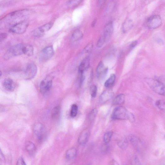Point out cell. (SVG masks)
I'll use <instances>...</instances> for the list:
<instances>
[{
  "label": "cell",
  "instance_id": "obj_1",
  "mask_svg": "<svg viewBox=\"0 0 165 165\" xmlns=\"http://www.w3.org/2000/svg\"><path fill=\"white\" fill-rule=\"evenodd\" d=\"M31 13L29 9L16 11L11 13L3 18L1 21V26L11 27L16 24L26 20V18Z\"/></svg>",
  "mask_w": 165,
  "mask_h": 165
},
{
  "label": "cell",
  "instance_id": "obj_2",
  "mask_svg": "<svg viewBox=\"0 0 165 165\" xmlns=\"http://www.w3.org/2000/svg\"><path fill=\"white\" fill-rule=\"evenodd\" d=\"M112 117V119L116 120H129L132 122L135 121L134 116L122 106L116 108L114 110Z\"/></svg>",
  "mask_w": 165,
  "mask_h": 165
},
{
  "label": "cell",
  "instance_id": "obj_3",
  "mask_svg": "<svg viewBox=\"0 0 165 165\" xmlns=\"http://www.w3.org/2000/svg\"><path fill=\"white\" fill-rule=\"evenodd\" d=\"M26 44L21 43L11 47L6 52L4 56L5 60H8L15 56L26 54Z\"/></svg>",
  "mask_w": 165,
  "mask_h": 165
},
{
  "label": "cell",
  "instance_id": "obj_4",
  "mask_svg": "<svg viewBox=\"0 0 165 165\" xmlns=\"http://www.w3.org/2000/svg\"><path fill=\"white\" fill-rule=\"evenodd\" d=\"M145 81L152 90L159 95L165 97V85L162 82L150 78L145 79Z\"/></svg>",
  "mask_w": 165,
  "mask_h": 165
},
{
  "label": "cell",
  "instance_id": "obj_5",
  "mask_svg": "<svg viewBox=\"0 0 165 165\" xmlns=\"http://www.w3.org/2000/svg\"><path fill=\"white\" fill-rule=\"evenodd\" d=\"M55 51L52 45L45 47L42 50L39 55V59L41 63H45L49 61L53 56Z\"/></svg>",
  "mask_w": 165,
  "mask_h": 165
},
{
  "label": "cell",
  "instance_id": "obj_6",
  "mask_svg": "<svg viewBox=\"0 0 165 165\" xmlns=\"http://www.w3.org/2000/svg\"><path fill=\"white\" fill-rule=\"evenodd\" d=\"M29 24V22L26 20H23L10 27L9 31L13 33L22 34L26 31Z\"/></svg>",
  "mask_w": 165,
  "mask_h": 165
},
{
  "label": "cell",
  "instance_id": "obj_7",
  "mask_svg": "<svg viewBox=\"0 0 165 165\" xmlns=\"http://www.w3.org/2000/svg\"><path fill=\"white\" fill-rule=\"evenodd\" d=\"M162 22V19L160 16L152 15L147 19L146 22V25L149 29H155L161 26Z\"/></svg>",
  "mask_w": 165,
  "mask_h": 165
},
{
  "label": "cell",
  "instance_id": "obj_8",
  "mask_svg": "<svg viewBox=\"0 0 165 165\" xmlns=\"http://www.w3.org/2000/svg\"><path fill=\"white\" fill-rule=\"evenodd\" d=\"M53 78L52 76H49L41 82L40 89L42 94L45 95L50 91L52 85Z\"/></svg>",
  "mask_w": 165,
  "mask_h": 165
},
{
  "label": "cell",
  "instance_id": "obj_9",
  "mask_svg": "<svg viewBox=\"0 0 165 165\" xmlns=\"http://www.w3.org/2000/svg\"><path fill=\"white\" fill-rule=\"evenodd\" d=\"M52 23H49L39 27L35 29L32 32V35L35 37H41L46 32L49 31L53 26Z\"/></svg>",
  "mask_w": 165,
  "mask_h": 165
},
{
  "label": "cell",
  "instance_id": "obj_10",
  "mask_svg": "<svg viewBox=\"0 0 165 165\" xmlns=\"http://www.w3.org/2000/svg\"><path fill=\"white\" fill-rule=\"evenodd\" d=\"M33 132L38 140H42L45 137L46 131L44 125L40 123L35 124L33 128Z\"/></svg>",
  "mask_w": 165,
  "mask_h": 165
},
{
  "label": "cell",
  "instance_id": "obj_11",
  "mask_svg": "<svg viewBox=\"0 0 165 165\" xmlns=\"http://www.w3.org/2000/svg\"><path fill=\"white\" fill-rule=\"evenodd\" d=\"M38 68L37 66L33 63L29 64L25 72V77L26 79H31L34 78L37 75Z\"/></svg>",
  "mask_w": 165,
  "mask_h": 165
},
{
  "label": "cell",
  "instance_id": "obj_12",
  "mask_svg": "<svg viewBox=\"0 0 165 165\" xmlns=\"http://www.w3.org/2000/svg\"><path fill=\"white\" fill-rule=\"evenodd\" d=\"M114 31V24L112 21L109 22L105 26L103 36L105 38L106 43L108 42L111 37Z\"/></svg>",
  "mask_w": 165,
  "mask_h": 165
},
{
  "label": "cell",
  "instance_id": "obj_13",
  "mask_svg": "<svg viewBox=\"0 0 165 165\" xmlns=\"http://www.w3.org/2000/svg\"><path fill=\"white\" fill-rule=\"evenodd\" d=\"M108 69L105 67L103 62L102 61L100 62L97 68V74L98 79L102 80H103L107 75Z\"/></svg>",
  "mask_w": 165,
  "mask_h": 165
},
{
  "label": "cell",
  "instance_id": "obj_14",
  "mask_svg": "<svg viewBox=\"0 0 165 165\" xmlns=\"http://www.w3.org/2000/svg\"><path fill=\"white\" fill-rule=\"evenodd\" d=\"M90 136L89 130L86 129L82 131L79 136L78 142L81 145H85L88 142Z\"/></svg>",
  "mask_w": 165,
  "mask_h": 165
},
{
  "label": "cell",
  "instance_id": "obj_15",
  "mask_svg": "<svg viewBox=\"0 0 165 165\" xmlns=\"http://www.w3.org/2000/svg\"><path fill=\"white\" fill-rule=\"evenodd\" d=\"M114 96V93L111 90H105L101 94L99 101L101 103H105L110 100Z\"/></svg>",
  "mask_w": 165,
  "mask_h": 165
},
{
  "label": "cell",
  "instance_id": "obj_16",
  "mask_svg": "<svg viewBox=\"0 0 165 165\" xmlns=\"http://www.w3.org/2000/svg\"><path fill=\"white\" fill-rule=\"evenodd\" d=\"M3 86L7 91L13 92L16 87L15 84L13 81L10 78H6L3 82Z\"/></svg>",
  "mask_w": 165,
  "mask_h": 165
},
{
  "label": "cell",
  "instance_id": "obj_17",
  "mask_svg": "<svg viewBox=\"0 0 165 165\" xmlns=\"http://www.w3.org/2000/svg\"><path fill=\"white\" fill-rule=\"evenodd\" d=\"M89 58L87 56L82 61L79 66L78 72L80 75L84 73L85 71L89 67Z\"/></svg>",
  "mask_w": 165,
  "mask_h": 165
},
{
  "label": "cell",
  "instance_id": "obj_18",
  "mask_svg": "<svg viewBox=\"0 0 165 165\" xmlns=\"http://www.w3.org/2000/svg\"><path fill=\"white\" fill-rule=\"evenodd\" d=\"M134 23L133 21L130 19H126L123 23L122 26V31L124 33H126L131 30L133 28Z\"/></svg>",
  "mask_w": 165,
  "mask_h": 165
},
{
  "label": "cell",
  "instance_id": "obj_19",
  "mask_svg": "<svg viewBox=\"0 0 165 165\" xmlns=\"http://www.w3.org/2000/svg\"><path fill=\"white\" fill-rule=\"evenodd\" d=\"M77 151L76 149L73 147L68 150L66 153V158L69 160L74 159L77 156Z\"/></svg>",
  "mask_w": 165,
  "mask_h": 165
},
{
  "label": "cell",
  "instance_id": "obj_20",
  "mask_svg": "<svg viewBox=\"0 0 165 165\" xmlns=\"http://www.w3.org/2000/svg\"><path fill=\"white\" fill-rule=\"evenodd\" d=\"M83 36V34L79 29L75 30L72 35V39L74 41H78L81 40Z\"/></svg>",
  "mask_w": 165,
  "mask_h": 165
},
{
  "label": "cell",
  "instance_id": "obj_21",
  "mask_svg": "<svg viewBox=\"0 0 165 165\" xmlns=\"http://www.w3.org/2000/svg\"><path fill=\"white\" fill-rule=\"evenodd\" d=\"M125 96L123 94L117 96L113 99V103L115 105H120L123 104L125 101Z\"/></svg>",
  "mask_w": 165,
  "mask_h": 165
},
{
  "label": "cell",
  "instance_id": "obj_22",
  "mask_svg": "<svg viewBox=\"0 0 165 165\" xmlns=\"http://www.w3.org/2000/svg\"><path fill=\"white\" fill-rule=\"evenodd\" d=\"M25 149L29 154H32L36 151V148L32 142L28 141L25 145Z\"/></svg>",
  "mask_w": 165,
  "mask_h": 165
},
{
  "label": "cell",
  "instance_id": "obj_23",
  "mask_svg": "<svg viewBox=\"0 0 165 165\" xmlns=\"http://www.w3.org/2000/svg\"><path fill=\"white\" fill-rule=\"evenodd\" d=\"M115 79V76L114 74H112L109 78L104 83L105 87L109 88L114 85Z\"/></svg>",
  "mask_w": 165,
  "mask_h": 165
},
{
  "label": "cell",
  "instance_id": "obj_24",
  "mask_svg": "<svg viewBox=\"0 0 165 165\" xmlns=\"http://www.w3.org/2000/svg\"><path fill=\"white\" fill-rule=\"evenodd\" d=\"M129 139L134 146L138 149L139 148L140 141L137 138L134 136H131L130 137Z\"/></svg>",
  "mask_w": 165,
  "mask_h": 165
},
{
  "label": "cell",
  "instance_id": "obj_25",
  "mask_svg": "<svg viewBox=\"0 0 165 165\" xmlns=\"http://www.w3.org/2000/svg\"><path fill=\"white\" fill-rule=\"evenodd\" d=\"M157 107L162 112L165 113V102L162 100H157L156 103Z\"/></svg>",
  "mask_w": 165,
  "mask_h": 165
},
{
  "label": "cell",
  "instance_id": "obj_26",
  "mask_svg": "<svg viewBox=\"0 0 165 165\" xmlns=\"http://www.w3.org/2000/svg\"><path fill=\"white\" fill-rule=\"evenodd\" d=\"M113 132L109 131L105 133L104 136V141L105 144H108L110 141L113 135Z\"/></svg>",
  "mask_w": 165,
  "mask_h": 165
},
{
  "label": "cell",
  "instance_id": "obj_27",
  "mask_svg": "<svg viewBox=\"0 0 165 165\" xmlns=\"http://www.w3.org/2000/svg\"><path fill=\"white\" fill-rule=\"evenodd\" d=\"M78 106L76 104H73L72 105L71 110L70 112V116L72 117H76L78 112Z\"/></svg>",
  "mask_w": 165,
  "mask_h": 165
},
{
  "label": "cell",
  "instance_id": "obj_28",
  "mask_svg": "<svg viewBox=\"0 0 165 165\" xmlns=\"http://www.w3.org/2000/svg\"><path fill=\"white\" fill-rule=\"evenodd\" d=\"M91 95L92 98H95L97 95V88L95 85L92 86L90 88Z\"/></svg>",
  "mask_w": 165,
  "mask_h": 165
},
{
  "label": "cell",
  "instance_id": "obj_29",
  "mask_svg": "<svg viewBox=\"0 0 165 165\" xmlns=\"http://www.w3.org/2000/svg\"><path fill=\"white\" fill-rule=\"evenodd\" d=\"M83 0H70L69 5L71 7H75L79 4Z\"/></svg>",
  "mask_w": 165,
  "mask_h": 165
},
{
  "label": "cell",
  "instance_id": "obj_30",
  "mask_svg": "<svg viewBox=\"0 0 165 165\" xmlns=\"http://www.w3.org/2000/svg\"><path fill=\"white\" fill-rule=\"evenodd\" d=\"M60 108L59 107H56L53 109L52 112V116L53 118H56L60 114Z\"/></svg>",
  "mask_w": 165,
  "mask_h": 165
},
{
  "label": "cell",
  "instance_id": "obj_31",
  "mask_svg": "<svg viewBox=\"0 0 165 165\" xmlns=\"http://www.w3.org/2000/svg\"><path fill=\"white\" fill-rule=\"evenodd\" d=\"M93 46V45L92 42L89 43L84 49V53L87 54L90 53L92 50Z\"/></svg>",
  "mask_w": 165,
  "mask_h": 165
},
{
  "label": "cell",
  "instance_id": "obj_32",
  "mask_svg": "<svg viewBox=\"0 0 165 165\" xmlns=\"http://www.w3.org/2000/svg\"><path fill=\"white\" fill-rule=\"evenodd\" d=\"M105 43H106L105 40L103 35L98 40L97 44V46L98 48H100Z\"/></svg>",
  "mask_w": 165,
  "mask_h": 165
},
{
  "label": "cell",
  "instance_id": "obj_33",
  "mask_svg": "<svg viewBox=\"0 0 165 165\" xmlns=\"http://www.w3.org/2000/svg\"><path fill=\"white\" fill-rule=\"evenodd\" d=\"M115 6V4L114 1L110 2L107 8V12L110 13L113 10Z\"/></svg>",
  "mask_w": 165,
  "mask_h": 165
},
{
  "label": "cell",
  "instance_id": "obj_34",
  "mask_svg": "<svg viewBox=\"0 0 165 165\" xmlns=\"http://www.w3.org/2000/svg\"><path fill=\"white\" fill-rule=\"evenodd\" d=\"M119 146L123 149H125L127 146L128 143L127 140L126 139L121 140L119 143Z\"/></svg>",
  "mask_w": 165,
  "mask_h": 165
},
{
  "label": "cell",
  "instance_id": "obj_35",
  "mask_svg": "<svg viewBox=\"0 0 165 165\" xmlns=\"http://www.w3.org/2000/svg\"><path fill=\"white\" fill-rule=\"evenodd\" d=\"M98 112V110L96 109H94L91 111L90 115V120H92L94 119H95V118L97 115Z\"/></svg>",
  "mask_w": 165,
  "mask_h": 165
},
{
  "label": "cell",
  "instance_id": "obj_36",
  "mask_svg": "<svg viewBox=\"0 0 165 165\" xmlns=\"http://www.w3.org/2000/svg\"><path fill=\"white\" fill-rule=\"evenodd\" d=\"M17 165H25L26 163L24 160L21 157L19 158L17 162Z\"/></svg>",
  "mask_w": 165,
  "mask_h": 165
},
{
  "label": "cell",
  "instance_id": "obj_37",
  "mask_svg": "<svg viewBox=\"0 0 165 165\" xmlns=\"http://www.w3.org/2000/svg\"><path fill=\"white\" fill-rule=\"evenodd\" d=\"M7 37V34L6 33H2L0 35V41L1 42L4 41Z\"/></svg>",
  "mask_w": 165,
  "mask_h": 165
},
{
  "label": "cell",
  "instance_id": "obj_38",
  "mask_svg": "<svg viewBox=\"0 0 165 165\" xmlns=\"http://www.w3.org/2000/svg\"><path fill=\"white\" fill-rule=\"evenodd\" d=\"M0 160H1V162L4 163L5 162V158L3 153L2 152V150L1 151V156H0Z\"/></svg>",
  "mask_w": 165,
  "mask_h": 165
},
{
  "label": "cell",
  "instance_id": "obj_39",
  "mask_svg": "<svg viewBox=\"0 0 165 165\" xmlns=\"http://www.w3.org/2000/svg\"><path fill=\"white\" fill-rule=\"evenodd\" d=\"M137 42L136 41H135L133 42L130 45L129 48L130 49H133L137 45Z\"/></svg>",
  "mask_w": 165,
  "mask_h": 165
},
{
  "label": "cell",
  "instance_id": "obj_40",
  "mask_svg": "<svg viewBox=\"0 0 165 165\" xmlns=\"http://www.w3.org/2000/svg\"><path fill=\"white\" fill-rule=\"evenodd\" d=\"M106 0H98V3L99 6H101L103 4Z\"/></svg>",
  "mask_w": 165,
  "mask_h": 165
},
{
  "label": "cell",
  "instance_id": "obj_41",
  "mask_svg": "<svg viewBox=\"0 0 165 165\" xmlns=\"http://www.w3.org/2000/svg\"><path fill=\"white\" fill-rule=\"evenodd\" d=\"M157 42L159 43L160 45H163L164 43V42L163 40L160 39L159 38L157 39Z\"/></svg>",
  "mask_w": 165,
  "mask_h": 165
},
{
  "label": "cell",
  "instance_id": "obj_42",
  "mask_svg": "<svg viewBox=\"0 0 165 165\" xmlns=\"http://www.w3.org/2000/svg\"><path fill=\"white\" fill-rule=\"evenodd\" d=\"M164 138H165V136H164Z\"/></svg>",
  "mask_w": 165,
  "mask_h": 165
}]
</instances>
